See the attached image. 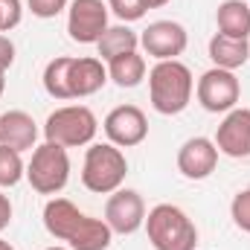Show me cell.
<instances>
[{
  "label": "cell",
  "instance_id": "cell-1",
  "mask_svg": "<svg viewBox=\"0 0 250 250\" xmlns=\"http://www.w3.org/2000/svg\"><path fill=\"white\" fill-rule=\"evenodd\" d=\"M44 227L53 239L67 242L70 250H108L114 242V230L105 218L82 212L67 198H50L44 204Z\"/></svg>",
  "mask_w": 250,
  "mask_h": 250
},
{
  "label": "cell",
  "instance_id": "cell-2",
  "mask_svg": "<svg viewBox=\"0 0 250 250\" xmlns=\"http://www.w3.org/2000/svg\"><path fill=\"white\" fill-rule=\"evenodd\" d=\"M195 93V79L192 70L184 62H157L148 70V99L151 108L163 117H178L184 114Z\"/></svg>",
  "mask_w": 250,
  "mask_h": 250
},
{
  "label": "cell",
  "instance_id": "cell-3",
  "mask_svg": "<svg viewBox=\"0 0 250 250\" xmlns=\"http://www.w3.org/2000/svg\"><path fill=\"white\" fill-rule=\"evenodd\" d=\"M146 236L154 250H195L198 227L175 204H157L146 215Z\"/></svg>",
  "mask_w": 250,
  "mask_h": 250
},
{
  "label": "cell",
  "instance_id": "cell-4",
  "mask_svg": "<svg viewBox=\"0 0 250 250\" xmlns=\"http://www.w3.org/2000/svg\"><path fill=\"white\" fill-rule=\"evenodd\" d=\"M128 175V160L114 143H90L82 163V184L93 195H111L123 189Z\"/></svg>",
  "mask_w": 250,
  "mask_h": 250
},
{
  "label": "cell",
  "instance_id": "cell-5",
  "mask_svg": "<svg viewBox=\"0 0 250 250\" xmlns=\"http://www.w3.org/2000/svg\"><path fill=\"white\" fill-rule=\"evenodd\" d=\"M96 131H99V120L87 105H64L47 117L44 140L64 148H79V146H90Z\"/></svg>",
  "mask_w": 250,
  "mask_h": 250
},
{
  "label": "cell",
  "instance_id": "cell-6",
  "mask_svg": "<svg viewBox=\"0 0 250 250\" xmlns=\"http://www.w3.org/2000/svg\"><path fill=\"white\" fill-rule=\"evenodd\" d=\"M26 181L38 195H59L70 181V154L64 146L41 143L32 148V160L26 163Z\"/></svg>",
  "mask_w": 250,
  "mask_h": 250
},
{
  "label": "cell",
  "instance_id": "cell-7",
  "mask_svg": "<svg viewBox=\"0 0 250 250\" xmlns=\"http://www.w3.org/2000/svg\"><path fill=\"white\" fill-rule=\"evenodd\" d=\"M195 96H198V102H201L204 111H209V114H227L242 99V82H239V76L233 70L209 67L198 79Z\"/></svg>",
  "mask_w": 250,
  "mask_h": 250
},
{
  "label": "cell",
  "instance_id": "cell-8",
  "mask_svg": "<svg viewBox=\"0 0 250 250\" xmlns=\"http://www.w3.org/2000/svg\"><path fill=\"white\" fill-rule=\"evenodd\" d=\"M108 29V3L73 0L67 6V35L76 44H96Z\"/></svg>",
  "mask_w": 250,
  "mask_h": 250
},
{
  "label": "cell",
  "instance_id": "cell-9",
  "mask_svg": "<svg viewBox=\"0 0 250 250\" xmlns=\"http://www.w3.org/2000/svg\"><path fill=\"white\" fill-rule=\"evenodd\" d=\"M187 44L189 35L184 23H178V21H154L140 35V47L146 50V56H151L157 62H172V59L184 56Z\"/></svg>",
  "mask_w": 250,
  "mask_h": 250
},
{
  "label": "cell",
  "instance_id": "cell-10",
  "mask_svg": "<svg viewBox=\"0 0 250 250\" xmlns=\"http://www.w3.org/2000/svg\"><path fill=\"white\" fill-rule=\"evenodd\" d=\"M105 224L117 236H131L146 224V201L134 189H117L111 192L105 204Z\"/></svg>",
  "mask_w": 250,
  "mask_h": 250
},
{
  "label": "cell",
  "instance_id": "cell-11",
  "mask_svg": "<svg viewBox=\"0 0 250 250\" xmlns=\"http://www.w3.org/2000/svg\"><path fill=\"white\" fill-rule=\"evenodd\" d=\"M102 128L108 143H114L117 148H134L148 137V120L137 105H117L105 117Z\"/></svg>",
  "mask_w": 250,
  "mask_h": 250
},
{
  "label": "cell",
  "instance_id": "cell-12",
  "mask_svg": "<svg viewBox=\"0 0 250 250\" xmlns=\"http://www.w3.org/2000/svg\"><path fill=\"white\" fill-rule=\"evenodd\" d=\"M218 166V146L209 137H189L178 148V172L189 181H204Z\"/></svg>",
  "mask_w": 250,
  "mask_h": 250
},
{
  "label": "cell",
  "instance_id": "cell-13",
  "mask_svg": "<svg viewBox=\"0 0 250 250\" xmlns=\"http://www.w3.org/2000/svg\"><path fill=\"white\" fill-rule=\"evenodd\" d=\"M215 146H218V154H227L236 160L250 157V108L227 111V117L215 131Z\"/></svg>",
  "mask_w": 250,
  "mask_h": 250
},
{
  "label": "cell",
  "instance_id": "cell-14",
  "mask_svg": "<svg viewBox=\"0 0 250 250\" xmlns=\"http://www.w3.org/2000/svg\"><path fill=\"white\" fill-rule=\"evenodd\" d=\"M108 84V67L96 56L73 59L70 62V99H84L99 93Z\"/></svg>",
  "mask_w": 250,
  "mask_h": 250
},
{
  "label": "cell",
  "instance_id": "cell-15",
  "mask_svg": "<svg viewBox=\"0 0 250 250\" xmlns=\"http://www.w3.org/2000/svg\"><path fill=\"white\" fill-rule=\"evenodd\" d=\"M38 143V123L26 111H6L0 117V146L15 151H32Z\"/></svg>",
  "mask_w": 250,
  "mask_h": 250
},
{
  "label": "cell",
  "instance_id": "cell-16",
  "mask_svg": "<svg viewBox=\"0 0 250 250\" xmlns=\"http://www.w3.org/2000/svg\"><path fill=\"white\" fill-rule=\"evenodd\" d=\"M250 59V41L248 38H230V35H221L215 32L209 38V62L212 67H221V70H239L245 67Z\"/></svg>",
  "mask_w": 250,
  "mask_h": 250
},
{
  "label": "cell",
  "instance_id": "cell-17",
  "mask_svg": "<svg viewBox=\"0 0 250 250\" xmlns=\"http://www.w3.org/2000/svg\"><path fill=\"white\" fill-rule=\"evenodd\" d=\"M215 23H218L221 35L250 38V3H245V0H224V3H218Z\"/></svg>",
  "mask_w": 250,
  "mask_h": 250
},
{
  "label": "cell",
  "instance_id": "cell-18",
  "mask_svg": "<svg viewBox=\"0 0 250 250\" xmlns=\"http://www.w3.org/2000/svg\"><path fill=\"white\" fill-rule=\"evenodd\" d=\"M140 47V35L128 26V23H117V26H108L102 32V38L96 41V53L102 62H111L117 56H125V53H134Z\"/></svg>",
  "mask_w": 250,
  "mask_h": 250
},
{
  "label": "cell",
  "instance_id": "cell-19",
  "mask_svg": "<svg viewBox=\"0 0 250 250\" xmlns=\"http://www.w3.org/2000/svg\"><path fill=\"white\" fill-rule=\"evenodd\" d=\"M108 67V79L117 84V87H137L143 79H146V59L134 50V53H125L117 56L111 62H105Z\"/></svg>",
  "mask_w": 250,
  "mask_h": 250
},
{
  "label": "cell",
  "instance_id": "cell-20",
  "mask_svg": "<svg viewBox=\"0 0 250 250\" xmlns=\"http://www.w3.org/2000/svg\"><path fill=\"white\" fill-rule=\"evenodd\" d=\"M70 62L73 56H56L53 62H47L44 67V90L53 99H70Z\"/></svg>",
  "mask_w": 250,
  "mask_h": 250
},
{
  "label": "cell",
  "instance_id": "cell-21",
  "mask_svg": "<svg viewBox=\"0 0 250 250\" xmlns=\"http://www.w3.org/2000/svg\"><path fill=\"white\" fill-rule=\"evenodd\" d=\"M23 178H26V166H23L21 151H15L9 146H0V189L18 187Z\"/></svg>",
  "mask_w": 250,
  "mask_h": 250
},
{
  "label": "cell",
  "instance_id": "cell-22",
  "mask_svg": "<svg viewBox=\"0 0 250 250\" xmlns=\"http://www.w3.org/2000/svg\"><path fill=\"white\" fill-rule=\"evenodd\" d=\"M230 218L242 233H250V187L236 192V198L230 204Z\"/></svg>",
  "mask_w": 250,
  "mask_h": 250
},
{
  "label": "cell",
  "instance_id": "cell-23",
  "mask_svg": "<svg viewBox=\"0 0 250 250\" xmlns=\"http://www.w3.org/2000/svg\"><path fill=\"white\" fill-rule=\"evenodd\" d=\"M108 9H111L123 23H134V21H140V18L148 12L143 0H108Z\"/></svg>",
  "mask_w": 250,
  "mask_h": 250
},
{
  "label": "cell",
  "instance_id": "cell-24",
  "mask_svg": "<svg viewBox=\"0 0 250 250\" xmlns=\"http://www.w3.org/2000/svg\"><path fill=\"white\" fill-rule=\"evenodd\" d=\"M67 6H70V0H26V9L41 21H50V18L62 15Z\"/></svg>",
  "mask_w": 250,
  "mask_h": 250
},
{
  "label": "cell",
  "instance_id": "cell-25",
  "mask_svg": "<svg viewBox=\"0 0 250 250\" xmlns=\"http://www.w3.org/2000/svg\"><path fill=\"white\" fill-rule=\"evenodd\" d=\"M0 15H3V32H12L23 18V3L21 0H0Z\"/></svg>",
  "mask_w": 250,
  "mask_h": 250
},
{
  "label": "cell",
  "instance_id": "cell-26",
  "mask_svg": "<svg viewBox=\"0 0 250 250\" xmlns=\"http://www.w3.org/2000/svg\"><path fill=\"white\" fill-rule=\"evenodd\" d=\"M12 64H15V41L6 32H0V70H9Z\"/></svg>",
  "mask_w": 250,
  "mask_h": 250
},
{
  "label": "cell",
  "instance_id": "cell-27",
  "mask_svg": "<svg viewBox=\"0 0 250 250\" xmlns=\"http://www.w3.org/2000/svg\"><path fill=\"white\" fill-rule=\"evenodd\" d=\"M9 221H12V201H9V195L0 192V233L9 227Z\"/></svg>",
  "mask_w": 250,
  "mask_h": 250
},
{
  "label": "cell",
  "instance_id": "cell-28",
  "mask_svg": "<svg viewBox=\"0 0 250 250\" xmlns=\"http://www.w3.org/2000/svg\"><path fill=\"white\" fill-rule=\"evenodd\" d=\"M146 3V9H160V6H166L169 0H143Z\"/></svg>",
  "mask_w": 250,
  "mask_h": 250
},
{
  "label": "cell",
  "instance_id": "cell-29",
  "mask_svg": "<svg viewBox=\"0 0 250 250\" xmlns=\"http://www.w3.org/2000/svg\"><path fill=\"white\" fill-rule=\"evenodd\" d=\"M3 90H6V70H0V96H3Z\"/></svg>",
  "mask_w": 250,
  "mask_h": 250
},
{
  "label": "cell",
  "instance_id": "cell-30",
  "mask_svg": "<svg viewBox=\"0 0 250 250\" xmlns=\"http://www.w3.org/2000/svg\"><path fill=\"white\" fill-rule=\"evenodd\" d=\"M0 250H15V248H12V245H9L6 239H0Z\"/></svg>",
  "mask_w": 250,
  "mask_h": 250
},
{
  "label": "cell",
  "instance_id": "cell-31",
  "mask_svg": "<svg viewBox=\"0 0 250 250\" xmlns=\"http://www.w3.org/2000/svg\"><path fill=\"white\" fill-rule=\"evenodd\" d=\"M44 250H70V248H59V245H56V248H44Z\"/></svg>",
  "mask_w": 250,
  "mask_h": 250
},
{
  "label": "cell",
  "instance_id": "cell-32",
  "mask_svg": "<svg viewBox=\"0 0 250 250\" xmlns=\"http://www.w3.org/2000/svg\"><path fill=\"white\" fill-rule=\"evenodd\" d=\"M0 32H3V15H0Z\"/></svg>",
  "mask_w": 250,
  "mask_h": 250
}]
</instances>
